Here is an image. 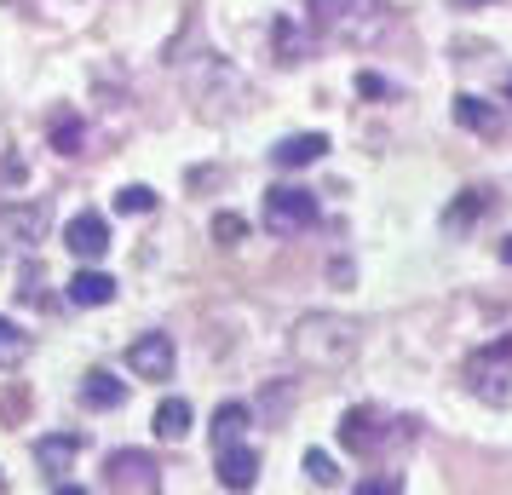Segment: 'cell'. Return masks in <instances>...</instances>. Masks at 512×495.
Instances as JSON below:
<instances>
[{
    "label": "cell",
    "instance_id": "cell-1",
    "mask_svg": "<svg viewBox=\"0 0 512 495\" xmlns=\"http://www.w3.org/2000/svg\"><path fill=\"white\" fill-rule=\"evenodd\" d=\"M363 346V329L357 317H340V311H305L294 334H288V352L300 369H317V375H340Z\"/></svg>",
    "mask_w": 512,
    "mask_h": 495
},
{
    "label": "cell",
    "instance_id": "cell-2",
    "mask_svg": "<svg viewBox=\"0 0 512 495\" xmlns=\"http://www.w3.org/2000/svg\"><path fill=\"white\" fill-rule=\"evenodd\" d=\"M311 29L346 47H374L392 29V12L386 0H311Z\"/></svg>",
    "mask_w": 512,
    "mask_h": 495
},
{
    "label": "cell",
    "instance_id": "cell-3",
    "mask_svg": "<svg viewBox=\"0 0 512 495\" xmlns=\"http://www.w3.org/2000/svg\"><path fill=\"white\" fill-rule=\"evenodd\" d=\"M466 386H472V398L507 409L512 403V334H501V340H489V346H478L466 357Z\"/></svg>",
    "mask_w": 512,
    "mask_h": 495
},
{
    "label": "cell",
    "instance_id": "cell-4",
    "mask_svg": "<svg viewBox=\"0 0 512 495\" xmlns=\"http://www.w3.org/2000/svg\"><path fill=\"white\" fill-rule=\"evenodd\" d=\"M323 219V208H317V196L300 185H271L265 190V231H277V236H300L311 231Z\"/></svg>",
    "mask_w": 512,
    "mask_h": 495
},
{
    "label": "cell",
    "instance_id": "cell-5",
    "mask_svg": "<svg viewBox=\"0 0 512 495\" xmlns=\"http://www.w3.org/2000/svg\"><path fill=\"white\" fill-rule=\"evenodd\" d=\"M104 484L110 490H162V467H156V455L150 449H116L110 461H104Z\"/></svg>",
    "mask_w": 512,
    "mask_h": 495
},
{
    "label": "cell",
    "instance_id": "cell-6",
    "mask_svg": "<svg viewBox=\"0 0 512 495\" xmlns=\"http://www.w3.org/2000/svg\"><path fill=\"white\" fill-rule=\"evenodd\" d=\"M47 225H52L47 202H12V208H0V242H12V248L47 242Z\"/></svg>",
    "mask_w": 512,
    "mask_h": 495
},
{
    "label": "cell",
    "instance_id": "cell-7",
    "mask_svg": "<svg viewBox=\"0 0 512 495\" xmlns=\"http://www.w3.org/2000/svg\"><path fill=\"white\" fill-rule=\"evenodd\" d=\"M340 444H346L351 455H374V449L386 444V415L369 409V403L346 409V415H340Z\"/></svg>",
    "mask_w": 512,
    "mask_h": 495
},
{
    "label": "cell",
    "instance_id": "cell-8",
    "mask_svg": "<svg viewBox=\"0 0 512 495\" xmlns=\"http://www.w3.org/2000/svg\"><path fill=\"white\" fill-rule=\"evenodd\" d=\"M64 248H70L75 260H104L110 254V219L104 213H75L70 225H64Z\"/></svg>",
    "mask_w": 512,
    "mask_h": 495
},
{
    "label": "cell",
    "instance_id": "cell-9",
    "mask_svg": "<svg viewBox=\"0 0 512 495\" xmlns=\"http://www.w3.org/2000/svg\"><path fill=\"white\" fill-rule=\"evenodd\" d=\"M127 369L139 380H167L173 375V334H139L127 346Z\"/></svg>",
    "mask_w": 512,
    "mask_h": 495
},
{
    "label": "cell",
    "instance_id": "cell-10",
    "mask_svg": "<svg viewBox=\"0 0 512 495\" xmlns=\"http://www.w3.org/2000/svg\"><path fill=\"white\" fill-rule=\"evenodd\" d=\"M219 484L225 490H254L259 484V455L242 438L236 444H219Z\"/></svg>",
    "mask_w": 512,
    "mask_h": 495
},
{
    "label": "cell",
    "instance_id": "cell-11",
    "mask_svg": "<svg viewBox=\"0 0 512 495\" xmlns=\"http://www.w3.org/2000/svg\"><path fill=\"white\" fill-rule=\"evenodd\" d=\"M81 444H87L81 432H52V438H41V444H35V467H41V472L52 478V484H58V478H64V472L75 467Z\"/></svg>",
    "mask_w": 512,
    "mask_h": 495
},
{
    "label": "cell",
    "instance_id": "cell-12",
    "mask_svg": "<svg viewBox=\"0 0 512 495\" xmlns=\"http://www.w3.org/2000/svg\"><path fill=\"white\" fill-rule=\"evenodd\" d=\"M455 127L478 133V139H495V133H501V110L478 93H455Z\"/></svg>",
    "mask_w": 512,
    "mask_h": 495
},
{
    "label": "cell",
    "instance_id": "cell-13",
    "mask_svg": "<svg viewBox=\"0 0 512 495\" xmlns=\"http://www.w3.org/2000/svg\"><path fill=\"white\" fill-rule=\"evenodd\" d=\"M328 156V139L323 133H294V139H282L277 150H271V162L277 167H311Z\"/></svg>",
    "mask_w": 512,
    "mask_h": 495
},
{
    "label": "cell",
    "instance_id": "cell-14",
    "mask_svg": "<svg viewBox=\"0 0 512 495\" xmlns=\"http://www.w3.org/2000/svg\"><path fill=\"white\" fill-rule=\"evenodd\" d=\"M81 403L87 409H121L127 403V380H116L110 369H93V375L81 380Z\"/></svg>",
    "mask_w": 512,
    "mask_h": 495
},
{
    "label": "cell",
    "instance_id": "cell-15",
    "mask_svg": "<svg viewBox=\"0 0 512 495\" xmlns=\"http://www.w3.org/2000/svg\"><path fill=\"white\" fill-rule=\"evenodd\" d=\"M116 300V277L104 271H75L70 277V306H110Z\"/></svg>",
    "mask_w": 512,
    "mask_h": 495
},
{
    "label": "cell",
    "instance_id": "cell-16",
    "mask_svg": "<svg viewBox=\"0 0 512 495\" xmlns=\"http://www.w3.org/2000/svg\"><path fill=\"white\" fill-rule=\"evenodd\" d=\"M271 47H277L282 64H305V58H311V35H305L294 18H277V24H271Z\"/></svg>",
    "mask_w": 512,
    "mask_h": 495
},
{
    "label": "cell",
    "instance_id": "cell-17",
    "mask_svg": "<svg viewBox=\"0 0 512 495\" xmlns=\"http://www.w3.org/2000/svg\"><path fill=\"white\" fill-rule=\"evenodd\" d=\"M190 421H196V415H190V403L185 398H162L156 403V438H162V444H179V438H185L190 432Z\"/></svg>",
    "mask_w": 512,
    "mask_h": 495
},
{
    "label": "cell",
    "instance_id": "cell-18",
    "mask_svg": "<svg viewBox=\"0 0 512 495\" xmlns=\"http://www.w3.org/2000/svg\"><path fill=\"white\" fill-rule=\"evenodd\" d=\"M248 421H254L248 403H219V409H213V444H236V438L248 432Z\"/></svg>",
    "mask_w": 512,
    "mask_h": 495
},
{
    "label": "cell",
    "instance_id": "cell-19",
    "mask_svg": "<svg viewBox=\"0 0 512 495\" xmlns=\"http://www.w3.org/2000/svg\"><path fill=\"white\" fill-rule=\"evenodd\" d=\"M29 352H35V340H29L18 323H6V317H0V369H18Z\"/></svg>",
    "mask_w": 512,
    "mask_h": 495
},
{
    "label": "cell",
    "instance_id": "cell-20",
    "mask_svg": "<svg viewBox=\"0 0 512 495\" xmlns=\"http://www.w3.org/2000/svg\"><path fill=\"white\" fill-rule=\"evenodd\" d=\"M52 150L58 156H81V116H52Z\"/></svg>",
    "mask_w": 512,
    "mask_h": 495
},
{
    "label": "cell",
    "instance_id": "cell-21",
    "mask_svg": "<svg viewBox=\"0 0 512 495\" xmlns=\"http://www.w3.org/2000/svg\"><path fill=\"white\" fill-rule=\"evenodd\" d=\"M116 213H127V219H139V213H156V190H150V185L116 190Z\"/></svg>",
    "mask_w": 512,
    "mask_h": 495
},
{
    "label": "cell",
    "instance_id": "cell-22",
    "mask_svg": "<svg viewBox=\"0 0 512 495\" xmlns=\"http://www.w3.org/2000/svg\"><path fill=\"white\" fill-rule=\"evenodd\" d=\"M305 478H311L317 490H334V484H340V467L328 461L323 449H305Z\"/></svg>",
    "mask_w": 512,
    "mask_h": 495
},
{
    "label": "cell",
    "instance_id": "cell-23",
    "mask_svg": "<svg viewBox=\"0 0 512 495\" xmlns=\"http://www.w3.org/2000/svg\"><path fill=\"white\" fill-rule=\"evenodd\" d=\"M484 213H489V196H484V190H461V202L449 208V231H455V225H466V219H484Z\"/></svg>",
    "mask_w": 512,
    "mask_h": 495
},
{
    "label": "cell",
    "instance_id": "cell-24",
    "mask_svg": "<svg viewBox=\"0 0 512 495\" xmlns=\"http://www.w3.org/2000/svg\"><path fill=\"white\" fill-rule=\"evenodd\" d=\"M242 236H248V219H242V213H213V242L231 248V242H242Z\"/></svg>",
    "mask_w": 512,
    "mask_h": 495
},
{
    "label": "cell",
    "instance_id": "cell-25",
    "mask_svg": "<svg viewBox=\"0 0 512 495\" xmlns=\"http://www.w3.org/2000/svg\"><path fill=\"white\" fill-rule=\"evenodd\" d=\"M18 300H24V306H41V265H24V277H18Z\"/></svg>",
    "mask_w": 512,
    "mask_h": 495
},
{
    "label": "cell",
    "instance_id": "cell-26",
    "mask_svg": "<svg viewBox=\"0 0 512 495\" xmlns=\"http://www.w3.org/2000/svg\"><path fill=\"white\" fill-rule=\"evenodd\" d=\"M357 93H363V98H392V81H380V75L363 70V75H357Z\"/></svg>",
    "mask_w": 512,
    "mask_h": 495
},
{
    "label": "cell",
    "instance_id": "cell-27",
    "mask_svg": "<svg viewBox=\"0 0 512 495\" xmlns=\"http://www.w3.org/2000/svg\"><path fill=\"white\" fill-rule=\"evenodd\" d=\"M403 490V478H369V484H357V495H397Z\"/></svg>",
    "mask_w": 512,
    "mask_h": 495
},
{
    "label": "cell",
    "instance_id": "cell-28",
    "mask_svg": "<svg viewBox=\"0 0 512 495\" xmlns=\"http://www.w3.org/2000/svg\"><path fill=\"white\" fill-rule=\"evenodd\" d=\"M455 6H461V12H472V6H489V0H455Z\"/></svg>",
    "mask_w": 512,
    "mask_h": 495
},
{
    "label": "cell",
    "instance_id": "cell-29",
    "mask_svg": "<svg viewBox=\"0 0 512 495\" xmlns=\"http://www.w3.org/2000/svg\"><path fill=\"white\" fill-rule=\"evenodd\" d=\"M501 260H507V265H512V236H507V242H501Z\"/></svg>",
    "mask_w": 512,
    "mask_h": 495
},
{
    "label": "cell",
    "instance_id": "cell-30",
    "mask_svg": "<svg viewBox=\"0 0 512 495\" xmlns=\"http://www.w3.org/2000/svg\"><path fill=\"white\" fill-rule=\"evenodd\" d=\"M507 98H512V75H507Z\"/></svg>",
    "mask_w": 512,
    "mask_h": 495
},
{
    "label": "cell",
    "instance_id": "cell-31",
    "mask_svg": "<svg viewBox=\"0 0 512 495\" xmlns=\"http://www.w3.org/2000/svg\"><path fill=\"white\" fill-rule=\"evenodd\" d=\"M0 484H6V478H0Z\"/></svg>",
    "mask_w": 512,
    "mask_h": 495
}]
</instances>
